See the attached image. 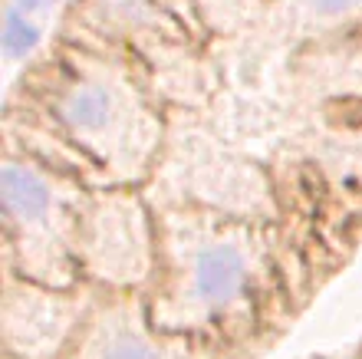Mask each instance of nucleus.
<instances>
[{
  "label": "nucleus",
  "instance_id": "obj_2",
  "mask_svg": "<svg viewBox=\"0 0 362 359\" xmlns=\"http://www.w3.org/2000/svg\"><path fill=\"white\" fill-rule=\"evenodd\" d=\"M155 215L158 270L145 290L152 320L191 343L247 326L274 274L264 224L168 198Z\"/></svg>",
  "mask_w": 362,
  "mask_h": 359
},
{
  "label": "nucleus",
  "instance_id": "obj_5",
  "mask_svg": "<svg viewBox=\"0 0 362 359\" xmlns=\"http://www.w3.org/2000/svg\"><path fill=\"white\" fill-rule=\"evenodd\" d=\"M204 30L181 0H73L63 40L132 59L148 73L198 57Z\"/></svg>",
  "mask_w": 362,
  "mask_h": 359
},
{
  "label": "nucleus",
  "instance_id": "obj_4",
  "mask_svg": "<svg viewBox=\"0 0 362 359\" xmlns=\"http://www.w3.org/2000/svg\"><path fill=\"white\" fill-rule=\"evenodd\" d=\"M76 267L89 290H148L158 270V215L142 188L89 191L79 217Z\"/></svg>",
  "mask_w": 362,
  "mask_h": 359
},
{
  "label": "nucleus",
  "instance_id": "obj_3",
  "mask_svg": "<svg viewBox=\"0 0 362 359\" xmlns=\"http://www.w3.org/2000/svg\"><path fill=\"white\" fill-rule=\"evenodd\" d=\"M89 185L47 161L7 149L0 165V208L7 274L57 290H79L76 234Z\"/></svg>",
  "mask_w": 362,
  "mask_h": 359
},
{
  "label": "nucleus",
  "instance_id": "obj_1",
  "mask_svg": "<svg viewBox=\"0 0 362 359\" xmlns=\"http://www.w3.org/2000/svg\"><path fill=\"white\" fill-rule=\"evenodd\" d=\"M23 122L7 149L47 161L89 188H145L168 149L158 89L139 63L59 40L23 79Z\"/></svg>",
  "mask_w": 362,
  "mask_h": 359
},
{
  "label": "nucleus",
  "instance_id": "obj_8",
  "mask_svg": "<svg viewBox=\"0 0 362 359\" xmlns=\"http://www.w3.org/2000/svg\"><path fill=\"white\" fill-rule=\"evenodd\" d=\"M270 27L286 43H326L362 23V0H267Z\"/></svg>",
  "mask_w": 362,
  "mask_h": 359
},
{
  "label": "nucleus",
  "instance_id": "obj_6",
  "mask_svg": "<svg viewBox=\"0 0 362 359\" xmlns=\"http://www.w3.org/2000/svg\"><path fill=\"white\" fill-rule=\"evenodd\" d=\"M89 287L57 290L7 274L4 290V343L13 359H66L89 310Z\"/></svg>",
  "mask_w": 362,
  "mask_h": 359
},
{
  "label": "nucleus",
  "instance_id": "obj_9",
  "mask_svg": "<svg viewBox=\"0 0 362 359\" xmlns=\"http://www.w3.org/2000/svg\"><path fill=\"white\" fill-rule=\"evenodd\" d=\"M204 33H238L267 7V0H181Z\"/></svg>",
  "mask_w": 362,
  "mask_h": 359
},
{
  "label": "nucleus",
  "instance_id": "obj_7",
  "mask_svg": "<svg viewBox=\"0 0 362 359\" xmlns=\"http://www.w3.org/2000/svg\"><path fill=\"white\" fill-rule=\"evenodd\" d=\"M66 359H191V340L162 330L142 293H103Z\"/></svg>",
  "mask_w": 362,
  "mask_h": 359
}]
</instances>
